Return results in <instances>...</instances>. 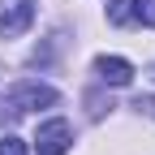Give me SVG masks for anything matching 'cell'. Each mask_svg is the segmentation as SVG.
Returning a JSON list of instances; mask_svg holds the SVG:
<instances>
[{
  "instance_id": "5b68a950",
  "label": "cell",
  "mask_w": 155,
  "mask_h": 155,
  "mask_svg": "<svg viewBox=\"0 0 155 155\" xmlns=\"http://www.w3.org/2000/svg\"><path fill=\"white\" fill-rule=\"evenodd\" d=\"M134 17V9H129V0H108V22H116V26H125Z\"/></svg>"
},
{
  "instance_id": "52a82bcc",
  "label": "cell",
  "mask_w": 155,
  "mask_h": 155,
  "mask_svg": "<svg viewBox=\"0 0 155 155\" xmlns=\"http://www.w3.org/2000/svg\"><path fill=\"white\" fill-rule=\"evenodd\" d=\"M0 155H26V142L13 138V134H5V138H0Z\"/></svg>"
},
{
  "instance_id": "8992f818",
  "label": "cell",
  "mask_w": 155,
  "mask_h": 155,
  "mask_svg": "<svg viewBox=\"0 0 155 155\" xmlns=\"http://www.w3.org/2000/svg\"><path fill=\"white\" fill-rule=\"evenodd\" d=\"M129 9L142 26H155V0H129Z\"/></svg>"
},
{
  "instance_id": "6da1fadb",
  "label": "cell",
  "mask_w": 155,
  "mask_h": 155,
  "mask_svg": "<svg viewBox=\"0 0 155 155\" xmlns=\"http://www.w3.org/2000/svg\"><path fill=\"white\" fill-rule=\"evenodd\" d=\"M69 147H73V129H69L65 116H52V121L39 125V134H35V155H65Z\"/></svg>"
},
{
  "instance_id": "3957f363",
  "label": "cell",
  "mask_w": 155,
  "mask_h": 155,
  "mask_svg": "<svg viewBox=\"0 0 155 155\" xmlns=\"http://www.w3.org/2000/svg\"><path fill=\"white\" fill-rule=\"evenodd\" d=\"M5 99H9L13 112H35V108H52L61 95H56L52 86H43V82H22V86H13Z\"/></svg>"
},
{
  "instance_id": "7a4b0ae2",
  "label": "cell",
  "mask_w": 155,
  "mask_h": 155,
  "mask_svg": "<svg viewBox=\"0 0 155 155\" xmlns=\"http://www.w3.org/2000/svg\"><path fill=\"white\" fill-rule=\"evenodd\" d=\"M35 22V0H0V39L26 35Z\"/></svg>"
},
{
  "instance_id": "277c9868",
  "label": "cell",
  "mask_w": 155,
  "mask_h": 155,
  "mask_svg": "<svg viewBox=\"0 0 155 155\" xmlns=\"http://www.w3.org/2000/svg\"><path fill=\"white\" fill-rule=\"evenodd\" d=\"M95 73H99V82H108V86H129L134 82V65L125 56H99V61H95Z\"/></svg>"
}]
</instances>
